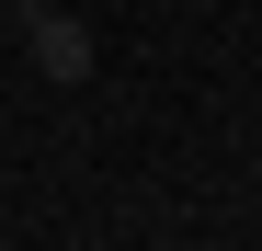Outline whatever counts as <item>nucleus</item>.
<instances>
[{
    "instance_id": "nucleus-1",
    "label": "nucleus",
    "mask_w": 262,
    "mask_h": 251,
    "mask_svg": "<svg viewBox=\"0 0 262 251\" xmlns=\"http://www.w3.org/2000/svg\"><path fill=\"white\" fill-rule=\"evenodd\" d=\"M0 12L23 23V46H34V69H46L57 92L92 80V23H80V12H57V0H0Z\"/></svg>"
}]
</instances>
